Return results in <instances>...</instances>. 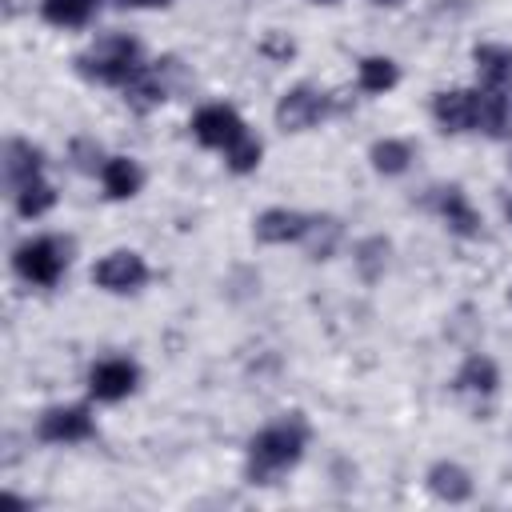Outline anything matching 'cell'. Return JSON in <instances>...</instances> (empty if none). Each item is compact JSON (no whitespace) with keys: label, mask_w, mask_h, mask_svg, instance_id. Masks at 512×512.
Listing matches in <instances>:
<instances>
[{"label":"cell","mask_w":512,"mask_h":512,"mask_svg":"<svg viewBox=\"0 0 512 512\" xmlns=\"http://www.w3.org/2000/svg\"><path fill=\"white\" fill-rule=\"evenodd\" d=\"M304 444H308V424L300 416H288V420L260 428L248 444V480L252 484H276L280 472L300 464Z\"/></svg>","instance_id":"6da1fadb"},{"label":"cell","mask_w":512,"mask_h":512,"mask_svg":"<svg viewBox=\"0 0 512 512\" xmlns=\"http://www.w3.org/2000/svg\"><path fill=\"white\" fill-rule=\"evenodd\" d=\"M140 44L124 32H112V36H100L88 52L76 56V72L88 76V80H100V84H116L124 88L136 72H140Z\"/></svg>","instance_id":"7a4b0ae2"},{"label":"cell","mask_w":512,"mask_h":512,"mask_svg":"<svg viewBox=\"0 0 512 512\" xmlns=\"http://www.w3.org/2000/svg\"><path fill=\"white\" fill-rule=\"evenodd\" d=\"M12 268H16L28 284L52 288V284L60 280V272L68 268V240H60V236L24 240V244L12 252Z\"/></svg>","instance_id":"3957f363"},{"label":"cell","mask_w":512,"mask_h":512,"mask_svg":"<svg viewBox=\"0 0 512 512\" xmlns=\"http://www.w3.org/2000/svg\"><path fill=\"white\" fill-rule=\"evenodd\" d=\"M144 280H148V264H144L140 252H128V248L108 252V256L92 268V284L104 288V292H136Z\"/></svg>","instance_id":"277c9868"},{"label":"cell","mask_w":512,"mask_h":512,"mask_svg":"<svg viewBox=\"0 0 512 512\" xmlns=\"http://www.w3.org/2000/svg\"><path fill=\"white\" fill-rule=\"evenodd\" d=\"M324 108H328V100H324L316 88L296 84V88H288V92L276 100V124H280L284 132H308V128L324 116Z\"/></svg>","instance_id":"5b68a950"},{"label":"cell","mask_w":512,"mask_h":512,"mask_svg":"<svg viewBox=\"0 0 512 512\" xmlns=\"http://www.w3.org/2000/svg\"><path fill=\"white\" fill-rule=\"evenodd\" d=\"M244 132H248V128H244L240 112L228 108V104H208V108H200V112L192 116V136H196L204 148H228V144L240 140Z\"/></svg>","instance_id":"8992f818"},{"label":"cell","mask_w":512,"mask_h":512,"mask_svg":"<svg viewBox=\"0 0 512 512\" xmlns=\"http://www.w3.org/2000/svg\"><path fill=\"white\" fill-rule=\"evenodd\" d=\"M432 116L444 132H468V128H480V92L472 88H448V92H436L432 100Z\"/></svg>","instance_id":"52a82bcc"},{"label":"cell","mask_w":512,"mask_h":512,"mask_svg":"<svg viewBox=\"0 0 512 512\" xmlns=\"http://www.w3.org/2000/svg\"><path fill=\"white\" fill-rule=\"evenodd\" d=\"M136 380H140V368H136L132 360H124V356H112V360L92 364V372H88V392H92L96 400H104V404H116V400H124V396L136 388Z\"/></svg>","instance_id":"ba28073f"},{"label":"cell","mask_w":512,"mask_h":512,"mask_svg":"<svg viewBox=\"0 0 512 512\" xmlns=\"http://www.w3.org/2000/svg\"><path fill=\"white\" fill-rule=\"evenodd\" d=\"M36 432L48 444H76V440H88L96 432V424H92V412L84 404H68V408H48L40 416Z\"/></svg>","instance_id":"9c48e42d"},{"label":"cell","mask_w":512,"mask_h":512,"mask_svg":"<svg viewBox=\"0 0 512 512\" xmlns=\"http://www.w3.org/2000/svg\"><path fill=\"white\" fill-rule=\"evenodd\" d=\"M256 240L260 244H288V240H300L304 228H308V216L304 212H292V208H268L256 216Z\"/></svg>","instance_id":"30bf717a"},{"label":"cell","mask_w":512,"mask_h":512,"mask_svg":"<svg viewBox=\"0 0 512 512\" xmlns=\"http://www.w3.org/2000/svg\"><path fill=\"white\" fill-rule=\"evenodd\" d=\"M100 184H104V196L112 200H128L140 192L144 184V168L132 160V156H108L104 168H100Z\"/></svg>","instance_id":"8fae6325"},{"label":"cell","mask_w":512,"mask_h":512,"mask_svg":"<svg viewBox=\"0 0 512 512\" xmlns=\"http://www.w3.org/2000/svg\"><path fill=\"white\" fill-rule=\"evenodd\" d=\"M436 208H440V216L448 220V228L452 232H460V236H480V212L468 204V196L452 184V188H436Z\"/></svg>","instance_id":"7c38bea8"},{"label":"cell","mask_w":512,"mask_h":512,"mask_svg":"<svg viewBox=\"0 0 512 512\" xmlns=\"http://www.w3.org/2000/svg\"><path fill=\"white\" fill-rule=\"evenodd\" d=\"M428 492H432L436 500L464 504V500L472 496V476H468L460 464L440 460V464H432V468H428Z\"/></svg>","instance_id":"4fadbf2b"},{"label":"cell","mask_w":512,"mask_h":512,"mask_svg":"<svg viewBox=\"0 0 512 512\" xmlns=\"http://www.w3.org/2000/svg\"><path fill=\"white\" fill-rule=\"evenodd\" d=\"M472 60H476V76L484 88H508L512 84V48L508 44H476Z\"/></svg>","instance_id":"5bb4252c"},{"label":"cell","mask_w":512,"mask_h":512,"mask_svg":"<svg viewBox=\"0 0 512 512\" xmlns=\"http://www.w3.org/2000/svg\"><path fill=\"white\" fill-rule=\"evenodd\" d=\"M480 128L492 140L512 136V92L508 88H484L480 92Z\"/></svg>","instance_id":"9a60e30c"},{"label":"cell","mask_w":512,"mask_h":512,"mask_svg":"<svg viewBox=\"0 0 512 512\" xmlns=\"http://www.w3.org/2000/svg\"><path fill=\"white\" fill-rule=\"evenodd\" d=\"M496 384H500V368H496V360H488L480 352H472L460 364V372H456V388L460 392H472V396H492Z\"/></svg>","instance_id":"2e32d148"},{"label":"cell","mask_w":512,"mask_h":512,"mask_svg":"<svg viewBox=\"0 0 512 512\" xmlns=\"http://www.w3.org/2000/svg\"><path fill=\"white\" fill-rule=\"evenodd\" d=\"M40 164H44V152L28 140H8L4 144V172H8V184L20 188L24 180L40 176Z\"/></svg>","instance_id":"e0dca14e"},{"label":"cell","mask_w":512,"mask_h":512,"mask_svg":"<svg viewBox=\"0 0 512 512\" xmlns=\"http://www.w3.org/2000/svg\"><path fill=\"white\" fill-rule=\"evenodd\" d=\"M100 0H40V16L56 28H84L96 16Z\"/></svg>","instance_id":"ac0fdd59"},{"label":"cell","mask_w":512,"mask_h":512,"mask_svg":"<svg viewBox=\"0 0 512 512\" xmlns=\"http://www.w3.org/2000/svg\"><path fill=\"white\" fill-rule=\"evenodd\" d=\"M304 248L312 260H328L340 244V220L336 216H308V228H304Z\"/></svg>","instance_id":"d6986e66"},{"label":"cell","mask_w":512,"mask_h":512,"mask_svg":"<svg viewBox=\"0 0 512 512\" xmlns=\"http://www.w3.org/2000/svg\"><path fill=\"white\" fill-rule=\"evenodd\" d=\"M12 196H16V212H20L24 220H36V216H44V212L56 204V188H52L48 180H40V176H32V180H24L20 188H12Z\"/></svg>","instance_id":"ffe728a7"},{"label":"cell","mask_w":512,"mask_h":512,"mask_svg":"<svg viewBox=\"0 0 512 512\" xmlns=\"http://www.w3.org/2000/svg\"><path fill=\"white\" fill-rule=\"evenodd\" d=\"M368 160H372V168L380 172V176H400V172H408V164H412V148H408V140H376L372 144V152H368Z\"/></svg>","instance_id":"44dd1931"},{"label":"cell","mask_w":512,"mask_h":512,"mask_svg":"<svg viewBox=\"0 0 512 512\" xmlns=\"http://www.w3.org/2000/svg\"><path fill=\"white\" fill-rule=\"evenodd\" d=\"M356 80H360V92H388V88H396L400 68L388 56H364Z\"/></svg>","instance_id":"7402d4cb"},{"label":"cell","mask_w":512,"mask_h":512,"mask_svg":"<svg viewBox=\"0 0 512 512\" xmlns=\"http://www.w3.org/2000/svg\"><path fill=\"white\" fill-rule=\"evenodd\" d=\"M260 156H264V144H260L252 132H244L240 140H232V144L224 148L228 168H232V172H240V176H244V172H252V168L260 164Z\"/></svg>","instance_id":"603a6c76"},{"label":"cell","mask_w":512,"mask_h":512,"mask_svg":"<svg viewBox=\"0 0 512 512\" xmlns=\"http://www.w3.org/2000/svg\"><path fill=\"white\" fill-rule=\"evenodd\" d=\"M384 264H388V240L384 236H368L356 244V268L364 280H376L384 272Z\"/></svg>","instance_id":"cb8c5ba5"},{"label":"cell","mask_w":512,"mask_h":512,"mask_svg":"<svg viewBox=\"0 0 512 512\" xmlns=\"http://www.w3.org/2000/svg\"><path fill=\"white\" fill-rule=\"evenodd\" d=\"M72 168H76V172H100V168H104L100 144H96V140H88V136L72 140Z\"/></svg>","instance_id":"d4e9b609"},{"label":"cell","mask_w":512,"mask_h":512,"mask_svg":"<svg viewBox=\"0 0 512 512\" xmlns=\"http://www.w3.org/2000/svg\"><path fill=\"white\" fill-rule=\"evenodd\" d=\"M260 52H268V56H276V60H288V56L296 52V44H292V40H284L280 32H268V36H264V44H260Z\"/></svg>","instance_id":"484cf974"},{"label":"cell","mask_w":512,"mask_h":512,"mask_svg":"<svg viewBox=\"0 0 512 512\" xmlns=\"http://www.w3.org/2000/svg\"><path fill=\"white\" fill-rule=\"evenodd\" d=\"M120 8H168L172 0H116Z\"/></svg>","instance_id":"4316f807"},{"label":"cell","mask_w":512,"mask_h":512,"mask_svg":"<svg viewBox=\"0 0 512 512\" xmlns=\"http://www.w3.org/2000/svg\"><path fill=\"white\" fill-rule=\"evenodd\" d=\"M372 4H380V8H400L404 0H372Z\"/></svg>","instance_id":"83f0119b"},{"label":"cell","mask_w":512,"mask_h":512,"mask_svg":"<svg viewBox=\"0 0 512 512\" xmlns=\"http://www.w3.org/2000/svg\"><path fill=\"white\" fill-rule=\"evenodd\" d=\"M504 216L512 220V196H504Z\"/></svg>","instance_id":"f1b7e54d"},{"label":"cell","mask_w":512,"mask_h":512,"mask_svg":"<svg viewBox=\"0 0 512 512\" xmlns=\"http://www.w3.org/2000/svg\"><path fill=\"white\" fill-rule=\"evenodd\" d=\"M312 4H340V0H312Z\"/></svg>","instance_id":"f546056e"},{"label":"cell","mask_w":512,"mask_h":512,"mask_svg":"<svg viewBox=\"0 0 512 512\" xmlns=\"http://www.w3.org/2000/svg\"><path fill=\"white\" fill-rule=\"evenodd\" d=\"M508 168H512V156H508Z\"/></svg>","instance_id":"4dcf8cb0"},{"label":"cell","mask_w":512,"mask_h":512,"mask_svg":"<svg viewBox=\"0 0 512 512\" xmlns=\"http://www.w3.org/2000/svg\"><path fill=\"white\" fill-rule=\"evenodd\" d=\"M508 300H512V288H508Z\"/></svg>","instance_id":"1f68e13d"}]
</instances>
